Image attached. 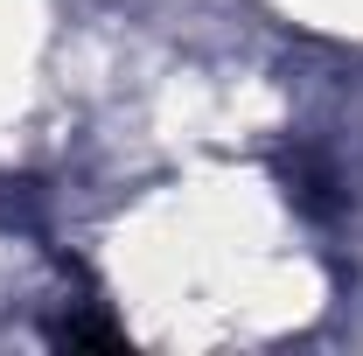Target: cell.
Returning a JSON list of instances; mask_svg holds the SVG:
<instances>
[]
</instances>
